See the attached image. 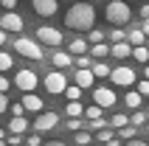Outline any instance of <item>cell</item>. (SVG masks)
I'll return each mask as SVG.
<instances>
[{
    "instance_id": "f1b7e54d",
    "label": "cell",
    "mask_w": 149,
    "mask_h": 146,
    "mask_svg": "<svg viewBox=\"0 0 149 146\" xmlns=\"http://www.w3.org/2000/svg\"><path fill=\"white\" fill-rule=\"evenodd\" d=\"M130 124H135V127H143V124H146V115H143L141 110H135V113L130 115Z\"/></svg>"
},
{
    "instance_id": "7a4b0ae2",
    "label": "cell",
    "mask_w": 149,
    "mask_h": 146,
    "mask_svg": "<svg viewBox=\"0 0 149 146\" xmlns=\"http://www.w3.org/2000/svg\"><path fill=\"white\" fill-rule=\"evenodd\" d=\"M107 20L113 25H127L132 20V11L127 6V0H113V3H107Z\"/></svg>"
},
{
    "instance_id": "44dd1931",
    "label": "cell",
    "mask_w": 149,
    "mask_h": 146,
    "mask_svg": "<svg viewBox=\"0 0 149 146\" xmlns=\"http://www.w3.org/2000/svg\"><path fill=\"white\" fill-rule=\"evenodd\" d=\"M110 51H113V48H110V45H104V42H93L90 54H93V56H96V59H104V56H107V54H110Z\"/></svg>"
},
{
    "instance_id": "d4e9b609",
    "label": "cell",
    "mask_w": 149,
    "mask_h": 146,
    "mask_svg": "<svg viewBox=\"0 0 149 146\" xmlns=\"http://www.w3.org/2000/svg\"><path fill=\"white\" fill-rule=\"evenodd\" d=\"M135 124L132 127H130V124H127V127H121V129H116V135H121V140H130V138H135Z\"/></svg>"
},
{
    "instance_id": "5b68a950",
    "label": "cell",
    "mask_w": 149,
    "mask_h": 146,
    "mask_svg": "<svg viewBox=\"0 0 149 146\" xmlns=\"http://www.w3.org/2000/svg\"><path fill=\"white\" fill-rule=\"evenodd\" d=\"M37 40L40 42H45V45H54V48H59V45H62V31H59V28H51V25H40V28H37Z\"/></svg>"
},
{
    "instance_id": "9a60e30c",
    "label": "cell",
    "mask_w": 149,
    "mask_h": 146,
    "mask_svg": "<svg viewBox=\"0 0 149 146\" xmlns=\"http://www.w3.org/2000/svg\"><path fill=\"white\" fill-rule=\"evenodd\" d=\"M73 54H70V51H56V54H54V65L59 67V70H62V67H68V65H73Z\"/></svg>"
},
{
    "instance_id": "cb8c5ba5",
    "label": "cell",
    "mask_w": 149,
    "mask_h": 146,
    "mask_svg": "<svg viewBox=\"0 0 149 146\" xmlns=\"http://www.w3.org/2000/svg\"><path fill=\"white\" fill-rule=\"evenodd\" d=\"M110 124H113V129H121V127H127V124H130V118H127L124 113H116L113 118H110Z\"/></svg>"
},
{
    "instance_id": "ba28073f",
    "label": "cell",
    "mask_w": 149,
    "mask_h": 146,
    "mask_svg": "<svg viewBox=\"0 0 149 146\" xmlns=\"http://www.w3.org/2000/svg\"><path fill=\"white\" fill-rule=\"evenodd\" d=\"M37 73L34 70H17V76H14V84L20 90H25V93H34V87H37Z\"/></svg>"
},
{
    "instance_id": "e575fe53",
    "label": "cell",
    "mask_w": 149,
    "mask_h": 146,
    "mask_svg": "<svg viewBox=\"0 0 149 146\" xmlns=\"http://www.w3.org/2000/svg\"><path fill=\"white\" fill-rule=\"evenodd\" d=\"M90 42H104V34L99 28H90Z\"/></svg>"
},
{
    "instance_id": "6da1fadb",
    "label": "cell",
    "mask_w": 149,
    "mask_h": 146,
    "mask_svg": "<svg viewBox=\"0 0 149 146\" xmlns=\"http://www.w3.org/2000/svg\"><path fill=\"white\" fill-rule=\"evenodd\" d=\"M65 25L73 31H90L96 25V8L90 3H73L65 14Z\"/></svg>"
},
{
    "instance_id": "5bb4252c",
    "label": "cell",
    "mask_w": 149,
    "mask_h": 146,
    "mask_svg": "<svg viewBox=\"0 0 149 146\" xmlns=\"http://www.w3.org/2000/svg\"><path fill=\"white\" fill-rule=\"evenodd\" d=\"M23 107H25V110H31V113H42V110H45L42 98L34 96V93H25V96H23Z\"/></svg>"
},
{
    "instance_id": "d6a6232c",
    "label": "cell",
    "mask_w": 149,
    "mask_h": 146,
    "mask_svg": "<svg viewBox=\"0 0 149 146\" xmlns=\"http://www.w3.org/2000/svg\"><path fill=\"white\" fill-rule=\"evenodd\" d=\"M135 87H138V93H141V96H149V79H146V76H143Z\"/></svg>"
},
{
    "instance_id": "4dcf8cb0",
    "label": "cell",
    "mask_w": 149,
    "mask_h": 146,
    "mask_svg": "<svg viewBox=\"0 0 149 146\" xmlns=\"http://www.w3.org/2000/svg\"><path fill=\"white\" fill-rule=\"evenodd\" d=\"M110 138H116V132H110V129H99L96 132V140H99V143H107Z\"/></svg>"
},
{
    "instance_id": "7c38bea8",
    "label": "cell",
    "mask_w": 149,
    "mask_h": 146,
    "mask_svg": "<svg viewBox=\"0 0 149 146\" xmlns=\"http://www.w3.org/2000/svg\"><path fill=\"white\" fill-rule=\"evenodd\" d=\"M132 42L130 40H124V42H113V51H110V54H113V56L116 59H127V56H132Z\"/></svg>"
},
{
    "instance_id": "c3c4849f",
    "label": "cell",
    "mask_w": 149,
    "mask_h": 146,
    "mask_svg": "<svg viewBox=\"0 0 149 146\" xmlns=\"http://www.w3.org/2000/svg\"><path fill=\"white\" fill-rule=\"evenodd\" d=\"M143 76H146V79H149V65H143Z\"/></svg>"
},
{
    "instance_id": "4316f807",
    "label": "cell",
    "mask_w": 149,
    "mask_h": 146,
    "mask_svg": "<svg viewBox=\"0 0 149 146\" xmlns=\"http://www.w3.org/2000/svg\"><path fill=\"white\" fill-rule=\"evenodd\" d=\"M82 90H84V87H79V84H76V87H68V90H65L68 101H79V98H82Z\"/></svg>"
},
{
    "instance_id": "9c48e42d",
    "label": "cell",
    "mask_w": 149,
    "mask_h": 146,
    "mask_svg": "<svg viewBox=\"0 0 149 146\" xmlns=\"http://www.w3.org/2000/svg\"><path fill=\"white\" fill-rule=\"evenodd\" d=\"M56 124H59L56 113H40L37 118H34V132H51Z\"/></svg>"
},
{
    "instance_id": "74e56055",
    "label": "cell",
    "mask_w": 149,
    "mask_h": 146,
    "mask_svg": "<svg viewBox=\"0 0 149 146\" xmlns=\"http://www.w3.org/2000/svg\"><path fill=\"white\" fill-rule=\"evenodd\" d=\"M8 110H11V115H23V113H25L23 101H20V104H11V107H8Z\"/></svg>"
},
{
    "instance_id": "f5cc1de1",
    "label": "cell",
    "mask_w": 149,
    "mask_h": 146,
    "mask_svg": "<svg viewBox=\"0 0 149 146\" xmlns=\"http://www.w3.org/2000/svg\"><path fill=\"white\" fill-rule=\"evenodd\" d=\"M146 132H149V124H146Z\"/></svg>"
},
{
    "instance_id": "3957f363",
    "label": "cell",
    "mask_w": 149,
    "mask_h": 146,
    "mask_svg": "<svg viewBox=\"0 0 149 146\" xmlns=\"http://www.w3.org/2000/svg\"><path fill=\"white\" fill-rule=\"evenodd\" d=\"M14 51L20 54V56H25V59H34V62H40V59H42L40 40L34 42V40H28V37H17V40H14Z\"/></svg>"
},
{
    "instance_id": "816d5d0a",
    "label": "cell",
    "mask_w": 149,
    "mask_h": 146,
    "mask_svg": "<svg viewBox=\"0 0 149 146\" xmlns=\"http://www.w3.org/2000/svg\"><path fill=\"white\" fill-rule=\"evenodd\" d=\"M11 146H23V143H11Z\"/></svg>"
},
{
    "instance_id": "7402d4cb",
    "label": "cell",
    "mask_w": 149,
    "mask_h": 146,
    "mask_svg": "<svg viewBox=\"0 0 149 146\" xmlns=\"http://www.w3.org/2000/svg\"><path fill=\"white\" fill-rule=\"evenodd\" d=\"M132 56H135V62H149V48H146V45H135Z\"/></svg>"
},
{
    "instance_id": "d6986e66",
    "label": "cell",
    "mask_w": 149,
    "mask_h": 146,
    "mask_svg": "<svg viewBox=\"0 0 149 146\" xmlns=\"http://www.w3.org/2000/svg\"><path fill=\"white\" fill-rule=\"evenodd\" d=\"M127 40L132 42V45H146V34H143V28H132V31L127 34Z\"/></svg>"
},
{
    "instance_id": "484cf974",
    "label": "cell",
    "mask_w": 149,
    "mask_h": 146,
    "mask_svg": "<svg viewBox=\"0 0 149 146\" xmlns=\"http://www.w3.org/2000/svg\"><path fill=\"white\" fill-rule=\"evenodd\" d=\"M11 65H14V62H11V56H8L6 51H0V73L11 70Z\"/></svg>"
},
{
    "instance_id": "7dc6e473",
    "label": "cell",
    "mask_w": 149,
    "mask_h": 146,
    "mask_svg": "<svg viewBox=\"0 0 149 146\" xmlns=\"http://www.w3.org/2000/svg\"><path fill=\"white\" fill-rule=\"evenodd\" d=\"M45 146H65V143H62V140H48Z\"/></svg>"
},
{
    "instance_id": "8992f818",
    "label": "cell",
    "mask_w": 149,
    "mask_h": 146,
    "mask_svg": "<svg viewBox=\"0 0 149 146\" xmlns=\"http://www.w3.org/2000/svg\"><path fill=\"white\" fill-rule=\"evenodd\" d=\"M110 79H113V84L116 87H132L135 84V73H132V67H116V70L110 73Z\"/></svg>"
},
{
    "instance_id": "2e32d148",
    "label": "cell",
    "mask_w": 149,
    "mask_h": 146,
    "mask_svg": "<svg viewBox=\"0 0 149 146\" xmlns=\"http://www.w3.org/2000/svg\"><path fill=\"white\" fill-rule=\"evenodd\" d=\"M141 101H143V96L138 93V90H130V93H124V104L130 107V110H138V107H141Z\"/></svg>"
},
{
    "instance_id": "d590c367",
    "label": "cell",
    "mask_w": 149,
    "mask_h": 146,
    "mask_svg": "<svg viewBox=\"0 0 149 146\" xmlns=\"http://www.w3.org/2000/svg\"><path fill=\"white\" fill-rule=\"evenodd\" d=\"M68 129H70V132H79V129H82V121H79V118H70V121H68Z\"/></svg>"
},
{
    "instance_id": "836d02e7",
    "label": "cell",
    "mask_w": 149,
    "mask_h": 146,
    "mask_svg": "<svg viewBox=\"0 0 149 146\" xmlns=\"http://www.w3.org/2000/svg\"><path fill=\"white\" fill-rule=\"evenodd\" d=\"M73 65H76V67H90L93 62H90V59H87V56L82 54V56H76V62H73Z\"/></svg>"
},
{
    "instance_id": "83f0119b",
    "label": "cell",
    "mask_w": 149,
    "mask_h": 146,
    "mask_svg": "<svg viewBox=\"0 0 149 146\" xmlns=\"http://www.w3.org/2000/svg\"><path fill=\"white\" fill-rule=\"evenodd\" d=\"M76 143H79V146H90V143H93V135L79 129V132H76Z\"/></svg>"
},
{
    "instance_id": "4fadbf2b",
    "label": "cell",
    "mask_w": 149,
    "mask_h": 146,
    "mask_svg": "<svg viewBox=\"0 0 149 146\" xmlns=\"http://www.w3.org/2000/svg\"><path fill=\"white\" fill-rule=\"evenodd\" d=\"M93 79H96L93 67H76V84H79V87H90Z\"/></svg>"
},
{
    "instance_id": "f907efd6",
    "label": "cell",
    "mask_w": 149,
    "mask_h": 146,
    "mask_svg": "<svg viewBox=\"0 0 149 146\" xmlns=\"http://www.w3.org/2000/svg\"><path fill=\"white\" fill-rule=\"evenodd\" d=\"M0 146H6V143H3V138H0Z\"/></svg>"
},
{
    "instance_id": "8d00e7d4",
    "label": "cell",
    "mask_w": 149,
    "mask_h": 146,
    "mask_svg": "<svg viewBox=\"0 0 149 146\" xmlns=\"http://www.w3.org/2000/svg\"><path fill=\"white\" fill-rule=\"evenodd\" d=\"M40 143H42V140H40V135H37V132L25 138V146H40Z\"/></svg>"
},
{
    "instance_id": "f546056e",
    "label": "cell",
    "mask_w": 149,
    "mask_h": 146,
    "mask_svg": "<svg viewBox=\"0 0 149 146\" xmlns=\"http://www.w3.org/2000/svg\"><path fill=\"white\" fill-rule=\"evenodd\" d=\"M110 40H113V42H124V40H127V34L121 31V25H116V28L110 31Z\"/></svg>"
},
{
    "instance_id": "603a6c76",
    "label": "cell",
    "mask_w": 149,
    "mask_h": 146,
    "mask_svg": "<svg viewBox=\"0 0 149 146\" xmlns=\"http://www.w3.org/2000/svg\"><path fill=\"white\" fill-rule=\"evenodd\" d=\"M90 67H93V73H96L99 79H104V76H110V73H113V70H110L107 65H104V62H101V59H99V62H93Z\"/></svg>"
},
{
    "instance_id": "bcb514c9",
    "label": "cell",
    "mask_w": 149,
    "mask_h": 146,
    "mask_svg": "<svg viewBox=\"0 0 149 146\" xmlns=\"http://www.w3.org/2000/svg\"><path fill=\"white\" fill-rule=\"evenodd\" d=\"M141 28H143V34L149 37V20H143V25H141Z\"/></svg>"
},
{
    "instance_id": "ffe728a7",
    "label": "cell",
    "mask_w": 149,
    "mask_h": 146,
    "mask_svg": "<svg viewBox=\"0 0 149 146\" xmlns=\"http://www.w3.org/2000/svg\"><path fill=\"white\" fill-rule=\"evenodd\" d=\"M65 113L70 115V118H82V113H84V107H82V101H68V107H65Z\"/></svg>"
},
{
    "instance_id": "60d3db41",
    "label": "cell",
    "mask_w": 149,
    "mask_h": 146,
    "mask_svg": "<svg viewBox=\"0 0 149 146\" xmlns=\"http://www.w3.org/2000/svg\"><path fill=\"white\" fill-rule=\"evenodd\" d=\"M0 6L6 8V11H11V8H14V6H17V0H0Z\"/></svg>"
},
{
    "instance_id": "11a10c76",
    "label": "cell",
    "mask_w": 149,
    "mask_h": 146,
    "mask_svg": "<svg viewBox=\"0 0 149 146\" xmlns=\"http://www.w3.org/2000/svg\"><path fill=\"white\" fill-rule=\"evenodd\" d=\"M96 3H99V0H96Z\"/></svg>"
},
{
    "instance_id": "277c9868",
    "label": "cell",
    "mask_w": 149,
    "mask_h": 146,
    "mask_svg": "<svg viewBox=\"0 0 149 146\" xmlns=\"http://www.w3.org/2000/svg\"><path fill=\"white\" fill-rule=\"evenodd\" d=\"M45 90H48L51 96H59V93H65L68 90V79L62 70H51L48 76H45Z\"/></svg>"
},
{
    "instance_id": "db71d44e",
    "label": "cell",
    "mask_w": 149,
    "mask_h": 146,
    "mask_svg": "<svg viewBox=\"0 0 149 146\" xmlns=\"http://www.w3.org/2000/svg\"><path fill=\"white\" fill-rule=\"evenodd\" d=\"M127 3H132V0H127Z\"/></svg>"
},
{
    "instance_id": "f35d334b",
    "label": "cell",
    "mask_w": 149,
    "mask_h": 146,
    "mask_svg": "<svg viewBox=\"0 0 149 146\" xmlns=\"http://www.w3.org/2000/svg\"><path fill=\"white\" fill-rule=\"evenodd\" d=\"M127 146H149L146 140H141V138H130V140H124Z\"/></svg>"
},
{
    "instance_id": "ab89813d",
    "label": "cell",
    "mask_w": 149,
    "mask_h": 146,
    "mask_svg": "<svg viewBox=\"0 0 149 146\" xmlns=\"http://www.w3.org/2000/svg\"><path fill=\"white\" fill-rule=\"evenodd\" d=\"M6 110H8V98H6V93L0 90V113H6Z\"/></svg>"
},
{
    "instance_id": "52a82bcc",
    "label": "cell",
    "mask_w": 149,
    "mask_h": 146,
    "mask_svg": "<svg viewBox=\"0 0 149 146\" xmlns=\"http://www.w3.org/2000/svg\"><path fill=\"white\" fill-rule=\"evenodd\" d=\"M93 101H96L99 107H116L118 96H116L113 87H96V90H93Z\"/></svg>"
},
{
    "instance_id": "ee69618b",
    "label": "cell",
    "mask_w": 149,
    "mask_h": 146,
    "mask_svg": "<svg viewBox=\"0 0 149 146\" xmlns=\"http://www.w3.org/2000/svg\"><path fill=\"white\" fill-rule=\"evenodd\" d=\"M141 17H143V20H149V3H143V6H141Z\"/></svg>"
},
{
    "instance_id": "b9f144b4",
    "label": "cell",
    "mask_w": 149,
    "mask_h": 146,
    "mask_svg": "<svg viewBox=\"0 0 149 146\" xmlns=\"http://www.w3.org/2000/svg\"><path fill=\"white\" fill-rule=\"evenodd\" d=\"M8 87H11V81H8V79H6V76H0V90H3V93H6V90H8Z\"/></svg>"
},
{
    "instance_id": "30bf717a",
    "label": "cell",
    "mask_w": 149,
    "mask_h": 146,
    "mask_svg": "<svg viewBox=\"0 0 149 146\" xmlns=\"http://www.w3.org/2000/svg\"><path fill=\"white\" fill-rule=\"evenodd\" d=\"M0 28H6V31H23V17L17 14L14 8H11V11H6V14L0 17Z\"/></svg>"
},
{
    "instance_id": "e0dca14e",
    "label": "cell",
    "mask_w": 149,
    "mask_h": 146,
    "mask_svg": "<svg viewBox=\"0 0 149 146\" xmlns=\"http://www.w3.org/2000/svg\"><path fill=\"white\" fill-rule=\"evenodd\" d=\"M68 51H70L73 56H82V54H87V42H84L82 37H76L73 42H68Z\"/></svg>"
},
{
    "instance_id": "f6af8a7d",
    "label": "cell",
    "mask_w": 149,
    "mask_h": 146,
    "mask_svg": "<svg viewBox=\"0 0 149 146\" xmlns=\"http://www.w3.org/2000/svg\"><path fill=\"white\" fill-rule=\"evenodd\" d=\"M6 34H8L6 28H0V45H3V42H8V37H6Z\"/></svg>"
},
{
    "instance_id": "ac0fdd59",
    "label": "cell",
    "mask_w": 149,
    "mask_h": 146,
    "mask_svg": "<svg viewBox=\"0 0 149 146\" xmlns=\"http://www.w3.org/2000/svg\"><path fill=\"white\" fill-rule=\"evenodd\" d=\"M25 129H28V121H25L23 115H14V118H11V124H8V132H17V135H23Z\"/></svg>"
},
{
    "instance_id": "8fae6325",
    "label": "cell",
    "mask_w": 149,
    "mask_h": 146,
    "mask_svg": "<svg viewBox=\"0 0 149 146\" xmlns=\"http://www.w3.org/2000/svg\"><path fill=\"white\" fill-rule=\"evenodd\" d=\"M31 6H34V11H37L40 17H54L56 8H59V3L56 0H31Z\"/></svg>"
},
{
    "instance_id": "1f68e13d",
    "label": "cell",
    "mask_w": 149,
    "mask_h": 146,
    "mask_svg": "<svg viewBox=\"0 0 149 146\" xmlns=\"http://www.w3.org/2000/svg\"><path fill=\"white\" fill-rule=\"evenodd\" d=\"M84 113H87V118H101V107L96 104V101H93V107H87Z\"/></svg>"
},
{
    "instance_id": "7bdbcfd3",
    "label": "cell",
    "mask_w": 149,
    "mask_h": 146,
    "mask_svg": "<svg viewBox=\"0 0 149 146\" xmlns=\"http://www.w3.org/2000/svg\"><path fill=\"white\" fill-rule=\"evenodd\" d=\"M107 146H121V135H116V138H110Z\"/></svg>"
},
{
    "instance_id": "681fc988",
    "label": "cell",
    "mask_w": 149,
    "mask_h": 146,
    "mask_svg": "<svg viewBox=\"0 0 149 146\" xmlns=\"http://www.w3.org/2000/svg\"><path fill=\"white\" fill-rule=\"evenodd\" d=\"M3 135H6V132H3V129H0V138H3Z\"/></svg>"
}]
</instances>
